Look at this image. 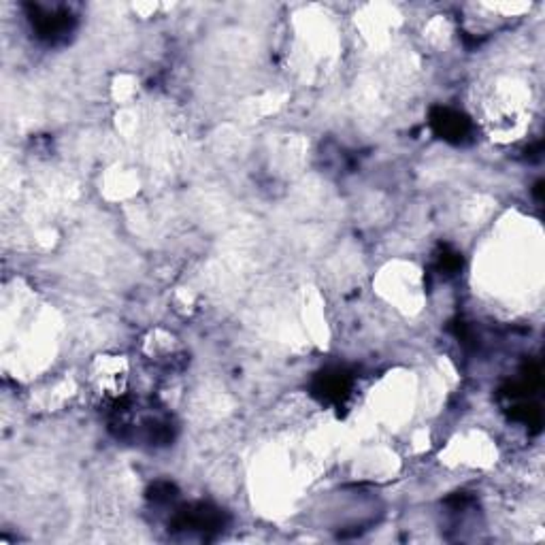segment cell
Returning <instances> with one entry per match:
<instances>
[{"label": "cell", "mask_w": 545, "mask_h": 545, "mask_svg": "<svg viewBox=\"0 0 545 545\" xmlns=\"http://www.w3.org/2000/svg\"><path fill=\"white\" fill-rule=\"evenodd\" d=\"M435 124L441 128V134L448 136V139H450V136H463L465 130H467V122H465L458 113H454V111H450V109H443L441 115L435 117Z\"/></svg>", "instance_id": "obj_1"}]
</instances>
